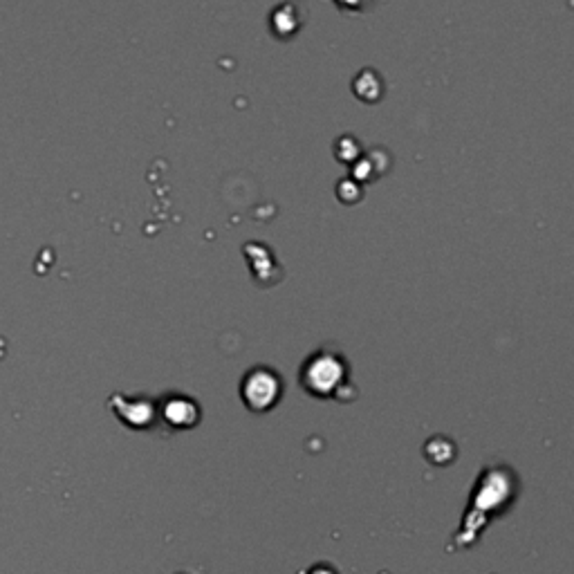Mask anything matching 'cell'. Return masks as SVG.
<instances>
[{"label": "cell", "mask_w": 574, "mask_h": 574, "mask_svg": "<svg viewBox=\"0 0 574 574\" xmlns=\"http://www.w3.org/2000/svg\"><path fill=\"white\" fill-rule=\"evenodd\" d=\"M240 400L252 413H270L283 400V379L274 368L254 366L240 382Z\"/></svg>", "instance_id": "obj_2"}, {"label": "cell", "mask_w": 574, "mask_h": 574, "mask_svg": "<svg viewBox=\"0 0 574 574\" xmlns=\"http://www.w3.org/2000/svg\"><path fill=\"white\" fill-rule=\"evenodd\" d=\"M182 574H184V572H182Z\"/></svg>", "instance_id": "obj_6"}, {"label": "cell", "mask_w": 574, "mask_h": 574, "mask_svg": "<svg viewBox=\"0 0 574 574\" xmlns=\"http://www.w3.org/2000/svg\"><path fill=\"white\" fill-rule=\"evenodd\" d=\"M308 574H337L330 566H314Z\"/></svg>", "instance_id": "obj_5"}, {"label": "cell", "mask_w": 574, "mask_h": 574, "mask_svg": "<svg viewBox=\"0 0 574 574\" xmlns=\"http://www.w3.org/2000/svg\"><path fill=\"white\" fill-rule=\"evenodd\" d=\"M157 404V420L171 431H189L200 424V404L189 395L171 393Z\"/></svg>", "instance_id": "obj_4"}, {"label": "cell", "mask_w": 574, "mask_h": 574, "mask_svg": "<svg viewBox=\"0 0 574 574\" xmlns=\"http://www.w3.org/2000/svg\"><path fill=\"white\" fill-rule=\"evenodd\" d=\"M115 418L131 431H151L157 424V404L148 397H128L115 393L108 402Z\"/></svg>", "instance_id": "obj_3"}, {"label": "cell", "mask_w": 574, "mask_h": 574, "mask_svg": "<svg viewBox=\"0 0 574 574\" xmlns=\"http://www.w3.org/2000/svg\"><path fill=\"white\" fill-rule=\"evenodd\" d=\"M301 388L317 400H341L348 384V364L346 359L332 350H319L310 355L301 366L299 375Z\"/></svg>", "instance_id": "obj_1"}]
</instances>
